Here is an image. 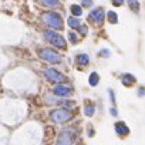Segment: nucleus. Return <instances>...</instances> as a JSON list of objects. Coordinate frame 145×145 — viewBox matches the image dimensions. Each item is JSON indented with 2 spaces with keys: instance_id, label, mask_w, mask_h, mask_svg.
<instances>
[{
  "instance_id": "393cba45",
  "label": "nucleus",
  "mask_w": 145,
  "mask_h": 145,
  "mask_svg": "<svg viewBox=\"0 0 145 145\" xmlns=\"http://www.w3.org/2000/svg\"><path fill=\"white\" fill-rule=\"evenodd\" d=\"M108 94H110V98L112 103H115V95H114V91L112 90H108Z\"/></svg>"
},
{
  "instance_id": "ddd939ff",
  "label": "nucleus",
  "mask_w": 145,
  "mask_h": 145,
  "mask_svg": "<svg viewBox=\"0 0 145 145\" xmlns=\"http://www.w3.org/2000/svg\"><path fill=\"white\" fill-rule=\"evenodd\" d=\"M76 61H77L78 65H88V64H90V57H88L87 54L81 53V54H78V56L76 57Z\"/></svg>"
},
{
  "instance_id": "4468645a",
  "label": "nucleus",
  "mask_w": 145,
  "mask_h": 145,
  "mask_svg": "<svg viewBox=\"0 0 145 145\" xmlns=\"http://www.w3.org/2000/svg\"><path fill=\"white\" fill-rule=\"evenodd\" d=\"M70 12H71V14L74 16V17H78V16L83 14V9H81V6H78V5H72V6L70 7Z\"/></svg>"
},
{
  "instance_id": "aec40b11",
  "label": "nucleus",
  "mask_w": 145,
  "mask_h": 145,
  "mask_svg": "<svg viewBox=\"0 0 145 145\" xmlns=\"http://www.w3.org/2000/svg\"><path fill=\"white\" fill-rule=\"evenodd\" d=\"M98 56H100V57H104V58H108V57L111 56V53H110V50H105V48H103V50H100Z\"/></svg>"
},
{
  "instance_id": "0eeeda50",
  "label": "nucleus",
  "mask_w": 145,
  "mask_h": 145,
  "mask_svg": "<svg viewBox=\"0 0 145 145\" xmlns=\"http://www.w3.org/2000/svg\"><path fill=\"white\" fill-rule=\"evenodd\" d=\"M88 20L94 24V26H101L104 22V10L103 9H94L90 14H88Z\"/></svg>"
},
{
  "instance_id": "a211bd4d",
  "label": "nucleus",
  "mask_w": 145,
  "mask_h": 145,
  "mask_svg": "<svg viewBox=\"0 0 145 145\" xmlns=\"http://www.w3.org/2000/svg\"><path fill=\"white\" fill-rule=\"evenodd\" d=\"M128 6H129V9L131 10H134V12H138L139 10V3H138V0H128Z\"/></svg>"
},
{
  "instance_id": "4be33fe9",
  "label": "nucleus",
  "mask_w": 145,
  "mask_h": 145,
  "mask_svg": "<svg viewBox=\"0 0 145 145\" xmlns=\"http://www.w3.org/2000/svg\"><path fill=\"white\" fill-rule=\"evenodd\" d=\"M81 5H83L84 7H88V9H90V7H93V5H94V3H93V0H83Z\"/></svg>"
},
{
  "instance_id": "5701e85b",
  "label": "nucleus",
  "mask_w": 145,
  "mask_h": 145,
  "mask_svg": "<svg viewBox=\"0 0 145 145\" xmlns=\"http://www.w3.org/2000/svg\"><path fill=\"white\" fill-rule=\"evenodd\" d=\"M111 3L115 6V7H120V6H122V3H124V0H111Z\"/></svg>"
},
{
  "instance_id": "a878e982",
  "label": "nucleus",
  "mask_w": 145,
  "mask_h": 145,
  "mask_svg": "<svg viewBox=\"0 0 145 145\" xmlns=\"http://www.w3.org/2000/svg\"><path fill=\"white\" fill-rule=\"evenodd\" d=\"M138 97H145V88L141 87V88L138 90Z\"/></svg>"
},
{
  "instance_id": "bb28decb",
  "label": "nucleus",
  "mask_w": 145,
  "mask_h": 145,
  "mask_svg": "<svg viewBox=\"0 0 145 145\" xmlns=\"http://www.w3.org/2000/svg\"><path fill=\"white\" fill-rule=\"evenodd\" d=\"M93 135H94V129L90 127V128H88V137H93Z\"/></svg>"
},
{
  "instance_id": "2eb2a0df",
  "label": "nucleus",
  "mask_w": 145,
  "mask_h": 145,
  "mask_svg": "<svg viewBox=\"0 0 145 145\" xmlns=\"http://www.w3.org/2000/svg\"><path fill=\"white\" fill-rule=\"evenodd\" d=\"M88 83L91 87H95L98 83H100V76L97 74V72H91L90 74V78H88Z\"/></svg>"
},
{
  "instance_id": "f3484780",
  "label": "nucleus",
  "mask_w": 145,
  "mask_h": 145,
  "mask_svg": "<svg viewBox=\"0 0 145 145\" xmlns=\"http://www.w3.org/2000/svg\"><path fill=\"white\" fill-rule=\"evenodd\" d=\"M107 20H108L110 23H112V24L118 23V16H117V13H115V12H108V13H107Z\"/></svg>"
},
{
  "instance_id": "1a4fd4ad",
  "label": "nucleus",
  "mask_w": 145,
  "mask_h": 145,
  "mask_svg": "<svg viewBox=\"0 0 145 145\" xmlns=\"http://www.w3.org/2000/svg\"><path fill=\"white\" fill-rule=\"evenodd\" d=\"M39 3H40L41 6H44L46 9H51V10L58 9V7L61 6L60 0H39Z\"/></svg>"
},
{
  "instance_id": "b1692460",
  "label": "nucleus",
  "mask_w": 145,
  "mask_h": 145,
  "mask_svg": "<svg viewBox=\"0 0 145 145\" xmlns=\"http://www.w3.org/2000/svg\"><path fill=\"white\" fill-rule=\"evenodd\" d=\"M110 114H111L112 117H117V115H118V111H117V108H115V107H111V108H110Z\"/></svg>"
},
{
  "instance_id": "9b49d317",
  "label": "nucleus",
  "mask_w": 145,
  "mask_h": 145,
  "mask_svg": "<svg viewBox=\"0 0 145 145\" xmlns=\"http://www.w3.org/2000/svg\"><path fill=\"white\" fill-rule=\"evenodd\" d=\"M94 112H95V105H94V103L86 101V105H84V114H86V117H93Z\"/></svg>"
},
{
  "instance_id": "7ed1b4c3",
  "label": "nucleus",
  "mask_w": 145,
  "mask_h": 145,
  "mask_svg": "<svg viewBox=\"0 0 145 145\" xmlns=\"http://www.w3.org/2000/svg\"><path fill=\"white\" fill-rule=\"evenodd\" d=\"M43 36H44L46 41L50 43L51 46H54V47H57V48H60V50H65V48H67V44H65L64 37H63L61 34H58L56 30H46V31L43 33Z\"/></svg>"
},
{
  "instance_id": "412c9836",
  "label": "nucleus",
  "mask_w": 145,
  "mask_h": 145,
  "mask_svg": "<svg viewBox=\"0 0 145 145\" xmlns=\"http://www.w3.org/2000/svg\"><path fill=\"white\" fill-rule=\"evenodd\" d=\"M77 30L80 31V34H81V36H86V34H87V31H88L87 26H81V24H80V27H78Z\"/></svg>"
},
{
  "instance_id": "20e7f679",
  "label": "nucleus",
  "mask_w": 145,
  "mask_h": 145,
  "mask_svg": "<svg viewBox=\"0 0 145 145\" xmlns=\"http://www.w3.org/2000/svg\"><path fill=\"white\" fill-rule=\"evenodd\" d=\"M39 57H40L41 60L48 61L50 64H60V63L63 61L61 56H60L57 51H54L53 48H47V47L39 48Z\"/></svg>"
},
{
  "instance_id": "dca6fc26",
  "label": "nucleus",
  "mask_w": 145,
  "mask_h": 145,
  "mask_svg": "<svg viewBox=\"0 0 145 145\" xmlns=\"http://www.w3.org/2000/svg\"><path fill=\"white\" fill-rule=\"evenodd\" d=\"M67 23H68V26H70L71 29H76V30H77V29L80 27V20H78L77 17H74V16H71Z\"/></svg>"
},
{
  "instance_id": "39448f33",
  "label": "nucleus",
  "mask_w": 145,
  "mask_h": 145,
  "mask_svg": "<svg viewBox=\"0 0 145 145\" xmlns=\"http://www.w3.org/2000/svg\"><path fill=\"white\" fill-rule=\"evenodd\" d=\"M74 139H76V132L71 128H65L58 134L56 139V145H72Z\"/></svg>"
},
{
  "instance_id": "f8f14e48",
  "label": "nucleus",
  "mask_w": 145,
  "mask_h": 145,
  "mask_svg": "<svg viewBox=\"0 0 145 145\" xmlns=\"http://www.w3.org/2000/svg\"><path fill=\"white\" fill-rule=\"evenodd\" d=\"M121 83H122V86H125V87H131V86L135 83V77H134L132 74H124V76L121 77Z\"/></svg>"
},
{
  "instance_id": "6e6552de",
  "label": "nucleus",
  "mask_w": 145,
  "mask_h": 145,
  "mask_svg": "<svg viewBox=\"0 0 145 145\" xmlns=\"http://www.w3.org/2000/svg\"><path fill=\"white\" fill-rule=\"evenodd\" d=\"M53 93L56 95H58V97H64L65 98V97H68V95L72 94V88L68 87V86H64V84H57L53 88Z\"/></svg>"
},
{
  "instance_id": "9d476101",
  "label": "nucleus",
  "mask_w": 145,
  "mask_h": 145,
  "mask_svg": "<svg viewBox=\"0 0 145 145\" xmlns=\"http://www.w3.org/2000/svg\"><path fill=\"white\" fill-rule=\"evenodd\" d=\"M114 128H115V132L118 134V135H121V137H125V135H128L129 134V128L125 125V122H117L115 125H114Z\"/></svg>"
},
{
  "instance_id": "f257e3e1",
  "label": "nucleus",
  "mask_w": 145,
  "mask_h": 145,
  "mask_svg": "<svg viewBox=\"0 0 145 145\" xmlns=\"http://www.w3.org/2000/svg\"><path fill=\"white\" fill-rule=\"evenodd\" d=\"M48 117H50V121L54 124H64L74 118V112L71 110H65V108H56L50 111Z\"/></svg>"
},
{
  "instance_id": "6ab92c4d",
  "label": "nucleus",
  "mask_w": 145,
  "mask_h": 145,
  "mask_svg": "<svg viewBox=\"0 0 145 145\" xmlns=\"http://www.w3.org/2000/svg\"><path fill=\"white\" fill-rule=\"evenodd\" d=\"M68 40H70V43H72V44H76V43L78 41V37H77V34H76V33H72V31H70V33H68Z\"/></svg>"
},
{
  "instance_id": "f03ea898",
  "label": "nucleus",
  "mask_w": 145,
  "mask_h": 145,
  "mask_svg": "<svg viewBox=\"0 0 145 145\" xmlns=\"http://www.w3.org/2000/svg\"><path fill=\"white\" fill-rule=\"evenodd\" d=\"M41 20L44 24H47L53 30H61L63 29V19L60 14L54 12H46L41 14Z\"/></svg>"
},
{
  "instance_id": "423d86ee",
  "label": "nucleus",
  "mask_w": 145,
  "mask_h": 145,
  "mask_svg": "<svg viewBox=\"0 0 145 145\" xmlns=\"http://www.w3.org/2000/svg\"><path fill=\"white\" fill-rule=\"evenodd\" d=\"M43 74L50 83H54V84H61L63 81H65V76L61 74L60 71H57L56 68H46L43 71Z\"/></svg>"
}]
</instances>
